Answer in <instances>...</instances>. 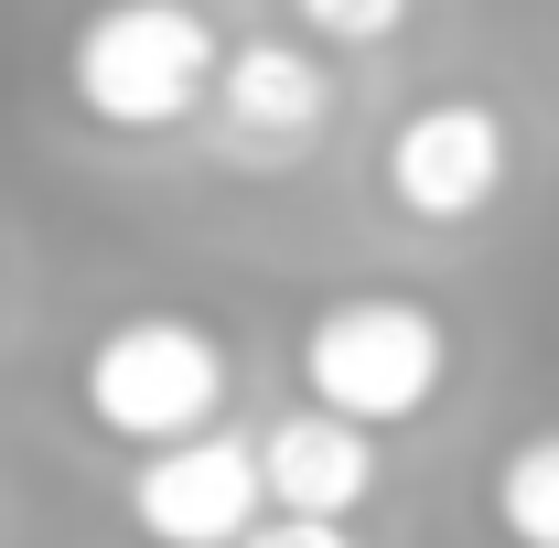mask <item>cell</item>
<instances>
[{
    "instance_id": "2",
    "label": "cell",
    "mask_w": 559,
    "mask_h": 548,
    "mask_svg": "<svg viewBox=\"0 0 559 548\" xmlns=\"http://www.w3.org/2000/svg\"><path fill=\"white\" fill-rule=\"evenodd\" d=\"M452 377V323L419 301V290H345L301 323V398L366 419V430H399L441 398Z\"/></svg>"
},
{
    "instance_id": "7",
    "label": "cell",
    "mask_w": 559,
    "mask_h": 548,
    "mask_svg": "<svg viewBox=\"0 0 559 548\" xmlns=\"http://www.w3.org/2000/svg\"><path fill=\"white\" fill-rule=\"evenodd\" d=\"M259 484H270V505H301V516H355L377 495V430L301 398L290 419L259 430Z\"/></svg>"
},
{
    "instance_id": "5",
    "label": "cell",
    "mask_w": 559,
    "mask_h": 548,
    "mask_svg": "<svg viewBox=\"0 0 559 548\" xmlns=\"http://www.w3.org/2000/svg\"><path fill=\"white\" fill-rule=\"evenodd\" d=\"M516 172V130L485 97H430L388 130V205L419 226H474Z\"/></svg>"
},
{
    "instance_id": "4",
    "label": "cell",
    "mask_w": 559,
    "mask_h": 548,
    "mask_svg": "<svg viewBox=\"0 0 559 548\" xmlns=\"http://www.w3.org/2000/svg\"><path fill=\"white\" fill-rule=\"evenodd\" d=\"M270 505V484H259V441L248 430H183V441H151L130 474V527L151 548H237L248 538V516Z\"/></svg>"
},
{
    "instance_id": "1",
    "label": "cell",
    "mask_w": 559,
    "mask_h": 548,
    "mask_svg": "<svg viewBox=\"0 0 559 548\" xmlns=\"http://www.w3.org/2000/svg\"><path fill=\"white\" fill-rule=\"evenodd\" d=\"M215 33L194 0H97L66 44V97L119 140H151V130H183L205 119V86H215Z\"/></svg>"
},
{
    "instance_id": "10",
    "label": "cell",
    "mask_w": 559,
    "mask_h": 548,
    "mask_svg": "<svg viewBox=\"0 0 559 548\" xmlns=\"http://www.w3.org/2000/svg\"><path fill=\"white\" fill-rule=\"evenodd\" d=\"M237 548H355V516H301V505H259Z\"/></svg>"
},
{
    "instance_id": "3",
    "label": "cell",
    "mask_w": 559,
    "mask_h": 548,
    "mask_svg": "<svg viewBox=\"0 0 559 548\" xmlns=\"http://www.w3.org/2000/svg\"><path fill=\"white\" fill-rule=\"evenodd\" d=\"M75 398H86V419L108 441H130V452L183 441V430H205L226 409V344L194 312H130V323H108V334L86 344Z\"/></svg>"
},
{
    "instance_id": "9",
    "label": "cell",
    "mask_w": 559,
    "mask_h": 548,
    "mask_svg": "<svg viewBox=\"0 0 559 548\" xmlns=\"http://www.w3.org/2000/svg\"><path fill=\"white\" fill-rule=\"evenodd\" d=\"M290 22H301L323 55H366V44L409 33V0H290Z\"/></svg>"
},
{
    "instance_id": "8",
    "label": "cell",
    "mask_w": 559,
    "mask_h": 548,
    "mask_svg": "<svg viewBox=\"0 0 559 548\" xmlns=\"http://www.w3.org/2000/svg\"><path fill=\"white\" fill-rule=\"evenodd\" d=\"M485 516L506 548H559V430H527L485 484Z\"/></svg>"
},
{
    "instance_id": "6",
    "label": "cell",
    "mask_w": 559,
    "mask_h": 548,
    "mask_svg": "<svg viewBox=\"0 0 559 548\" xmlns=\"http://www.w3.org/2000/svg\"><path fill=\"white\" fill-rule=\"evenodd\" d=\"M226 151L248 162H301V140L334 130V65L312 33H248L215 55V86H205Z\"/></svg>"
}]
</instances>
